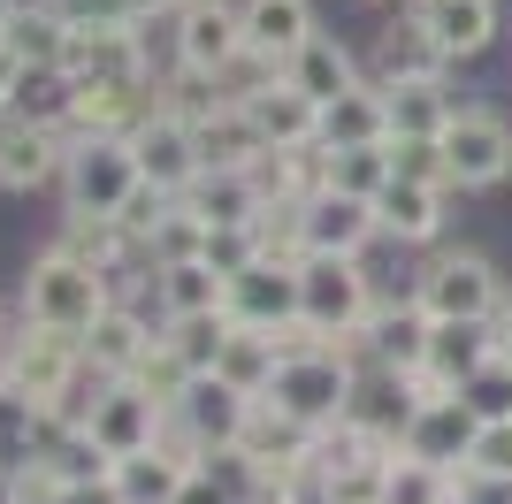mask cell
Returning <instances> with one entry per match:
<instances>
[{
  "instance_id": "15",
  "label": "cell",
  "mask_w": 512,
  "mask_h": 504,
  "mask_svg": "<svg viewBox=\"0 0 512 504\" xmlns=\"http://www.w3.org/2000/svg\"><path fill=\"white\" fill-rule=\"evenodd\" d=\"M161 405L138 390V382H107L100 398H92V443H100L107 459H130V451H153V436H161Z\"/></svg>"
},
{
  "instance_id": "17",
  "label": "cell",
  "mask_w": 512,
  "mask_h": 504,
  "mask_svg": "<svg viewBox=\"0 0 512 504\" xmlns=\"http://www.w3.org/2000/svg\"><path fill=\"white\" fill-rule=\"evenodd\" d=\"M474 405L467 398H444V405H413V420H406V436H398V451L406 459H428V466H467V443H474Z\"/></svg>"
},
{
  "instance_id": "16",
  "label": "cell",
  "mask_w": 512,
  "mask_h": 504,
  "mask_svg": "<svg viewBox=\"0 0 512 504\" xmlns=\"http://www.w3.org/2000/svg\"><path fill=\"white\" fill-rule=\"evenodd\" d=\"M69 168V130H46V123H8V138H0V191H16V199H31V191H54Z\"/></svg>"
},
{
  "instance_id": "43",
  "label": "cell",
  "mask_w": 512,
  "mask_h": 504,
  "mask_svg": "<svg viewBox=\"0 0 512 504\" xmlns=\"http://www.w3.org/2000/svg\"><path fill=\"white\" fill-rule=\"evenodd\" d=\"M276 77H283V62H268V54H253V46H245V54L222 69V92H230V100H253V92H268Z\"/></svg>"
},
{
  "instance_id": "21",
  "label": "cell",
  "mask_w": 512,
  "mask_h": 504,
  "mask_svg": "<svg viewBox=\"0 0 512 504\" xmlns=\"http://www.w3.org/2000/svg\"><path fill=\"white\" fill-rule=\"evenodd\" d=\"M153 314L176 321V314H230V275L214 260H169L153 275Z\"/></svg>"
},
{
  "instance_id": "18",
  "label": "cell",
  "mask_w": 512,
  "mask_h": 504,
  "mask_svg": "<svg viewBox=\"0 0 512 504\" xmlns=\"http://www.w3.org/2000/svg\"><path fill=\"white\" fill-rule=\"evenodd\" d=\"M299 314V268H283V260H245L230 275V321L245 329H276V321Z\"/></svg>"
},
{
  "instance_id": "42",
  "label": "cell",
  "mask_w": 512,
  "mask_h": 504,
  "mask_svg": "<svg viewBox=\"0 0 512 504\" xmlns=\"http://www.w3.org/2000/svg\"><path fill=\"white\" fill-rule=\"evenodd\" d=\"M169 207H176V191H161V184H138L123 199V207H115V222H123V237H138V245H146L153 230H161V222H169Z\"/></svg>"
},
{
  "instance_id": "47",
  "label": "cell",
  "mask_w": 512,
  "mask_h": 504,
  "mask_svg": "<svg viewBox=\"0 0 512 504\" xmlns=\"http://www.w3.org/2000/svg\"><path fill=\"white\" fill-rule=\"evenodd\" d=\"M23 321V306H8V298H0V344H8V329H16Z\"/></svg>"
},
{
  "instance_id": "34",
  "label": "cell",
  "mask_w": 512,
  "mask_h": 504,
  "mask_svg": "<svg viewBox=\"0 0 512 504\" xmlns=\"http://www.w3.org/2000/svg\"><path fill=\"white\" fill-rule=\"evenodd\" d=\"M329 184L352 199H375L390 184V146H329Z\"/></svg>"
},
{
  "instance_id": "1",
  "label": "cell",
  "mask_w": 512,
  "mask_h": 504,
  "mask_svg": "<svg viewBox=\"0 0 512 504\" xmlns=\"http://www.w3.org/2000/svg\"><path fill=\"white\" fill-rule=\"evenodd\" d=\"M413 298H421L428 321H490V314H505L512 283L497 275L490 252H474V245H436V252L421 260V275H413Z\"/></svg>"
},
{
  "instance_id": "2",
  "label": "cell",
  "mask_w": 512,
  "mask_h": 504,
  "mask_svg": "<svg viewBox=\"0 0 512 504\" xmlns=\"http://www.w3.org/2000/svg\"><path fill=\"white\" fill-rule=\"evenodd\" d=\"M360 367H367L360 352H344V344H321V352H306V359H283L276 382H268L260 398L276 405V413H291L299 428H314V436H321V428H337V420L352 413Z\"/></svg>"
},
{
  "instance_id": "26",
  "label": "cell",
  "mask_w": 512,
  "mask_h": 504,
  "mask_svg": "<svg viewBox=\"0 0 512 504\" xmlns=\"http://www.w3.org/2000/svg\"><path fill=\"white\" fill-rule=\"evenodd\" d=\"M321 146H390V92L375 77L321 107Z\"/></svg>"
},
{
  "instance_id": "38",
  "label": "cell",
  "mask_w": 512,
  "mask_h": 504,
  "mask_svg": "<svg viewBox=\"0 0 512 504\" xmlns=\"http://www.w3.org/2000/svg\"><path fill=\"white\" fill-rule=\"evenodd\" d=\"M245 474H237V459L222 451V459H207V466H192L184 474V489H176V504H245Z\"/></svg>"
},
{
  "instance_id": "29",
  "label": "cell",
  "mask_w": 512,
  "mask_h": 504,
  "mask_svg": "<svg viewBox=\"0 0 512 504\" xmlns=\"http://www.w3.org/2000/svg\"><path fill=\"white\" fill-rule=\"evenodd\" d=\"M192 130H199V161L207 168H253L260 153H268V138L253 130V115H245L237 100H222L214 115H199Z\"/></svg>"
},
{
  "instance_id": "10",
  "label": "cell",
  "mask_w": 512,
  "mask_h": 504,
  "mask_svg": "<svg viewBox=\"0 0 512 504\" xmlns=\"http://www.w3.org/2000/svg\"><path fill=\"white\" fill-rule=\"evenodd\" d=\"M398 16H413L428 39L444 46V62H482L497 39H505V0H406Z\"/></svg>"
},
{
  "instance_id": "45",
  "label": "cell",
  "mask_w": 512,
  "mask_h": 504,
  "mask_svg": "<svg viewBox=\"0 0 512 504\" xmlns=\"http://www.w3.org/2000/svg\"><path fill=\"white\" fill-rule=\"evenodd\" d=\"M16 77H23V54L0 39V107H8V92H16Z\"/></svg>"
},
{
  "instance_id": "36",
  "label": "cell",
  "mask_w": 512,
  "mask_h": 504,
  "mask_svg": "<svg viewBox=\"0 0 512 504\" xmlns=\"http://www.w3.org/2000/svg\"><path fill=\"white\" fill-rule=\"evenodd\" d=\"M467 474H474L482 489H512V413L474 428V443H467Z\"/></svg>"
},
{
  "instance_id": "3",
  "label": "cell",
  "mask_w": 512,
  "mask_h": 504,
  "mask_svg": "<svg viewBox=\"0 0 512 504\" xmlns=\"http://www.w3.org/2000/svg\"><path fill=\"white\" fill-rule=\"evenodd\" d=\"M16 306H23V321H39V329L85 336L92 321L115 306V291H107V275H100V268H85V260H69V252L46 245L39 260H31V275H23Z\"/></svg>"
},
{
  "instance_id": "19",
  "label": "cell",
  "mask_w": 512,
  "mask_h": 504,
  "mask_svg": "<svg viewBox=\"0 0 512 504\" xmlns=\"http://www.w3.org/2000/svg\"><path fill=\"white\" fill-rule=\"evenodd\" d=\"M283 77L299 84V92H306L314 107H329V100H344L352 84H367V62H360V54H352V46L337 39V31H314V39H306L299 54L283 62Z\"/></svg>"
},
{
  "instance_id": "49",
  "label": "cell",
  "mask_w": 512,
  "mask_h": 504,
  "mask_svg": "<svg viewBox=\"0 0 512 504\" xmlns=\"http://www.w3.org/2000/svg\"><path fill=\"white\" fill-rule=\"evenodd\" d=\"M8 23H16V0H0V31H8Z\"/></svg>"
},
{
  "instance_id": "24",
  "label": "cell",
  "mask_w": 512,
  "mask_h": 504,
  "mask_svg": "<svg viewBox=\"0 0 512 504\" xmlns=\"http://www.w3.org/2000/svg\"><path fill=\"white\" fill-rule=\"evenodd\" d=\"M367 77L375 84H413V77H451V62L413 16H398L383 39H375V54H367Z\"/></svg>"
},
{
  "instance_id": "44",
  "label": "cell",
  "mask_w": 512,
  "mask_h": 504,
  "mask_svg": "<svg viewBox=\"0 0 512 504\" xmlns=\"http://www.w3.org/2000/svg\"><path fill=\"white\" fill-rule=\"evenodd\" d=\"M176 0H85V16H107V23H169Z\"/></svg>"
},
{
  "instance_id": "32",
  "label": "cell",
  "mask_w": 512,
  "mask_h": 504,
  "mask_svg": "<svg viewBox=\"0 0 512 504\" xmlns=\"http://www.w3.org/2000/svg\"><path fill=\"white\" fill-rule=\"evenodd\" d=\"M230 329H237L230 314H176V321H161V336H169V352L184 359L192 375H214V359H222Z\"/></svg>"
},
{
  "instance_id": "41",
  "label": "cell",
  "mask_w": 512,
  "mask_h": 504,
  "mask_svg": "<svg viewBox=\"0 0 512 504\" xmlns=\"http://www.w3.org/2000/svg\"><path fill=\"white\" fill-rule=\"evenodd\" d=\"M390 176H413V184H444L451 191L444 138H390Z\"/></svg>"
},
{
  "instance_id": "48",
  "label": "cell",
  "mask_w": 512,
  "mask_h": 504,
  "mask_svg": "<svg viewBox=\"0 0 512 504\" xmlns=\"http://www.w3.org/2000/svg\"><path fill=\"white\" fill-rule=\"evenodd\" d=\"M0 504H16V482H8V466H0Z\"/></svg>"
},
{
  "instance_id": "25",
  "label": "cell",
  "mask_w": 512,
  "mask_h": 504,
  "mask_svg": "<svg viewBox=\"0 0 512 504\" xmlns=\"http://www.w3.org/2000/svg\"><path fill=\"white\" fill-rule=\"evenodd\" d=\"M383 92H390V138H444V123L467 107L451 77H413V84H383Z\"/></svg>"
},
{
  "instance_id": "9",
  "label": "cell",
  "mask_w": 512,
  "mask_h": 504,
  "mask_svg": "<svg viewBox=\"0 0 512 504\" xmlns=\"http://www.w3.org/2000/svg\"><path fill=\"white\" fill-rule=\"evenodd\" d=\"M428 329H436V321L421 314V298H413V283H406V291H383V298H375L367 321L352 336H337V344H344V352H360V359H383V367H421Z\"/></svg>"
},
{
  "instance_id": "31",
  "label": "cell",
  "mask_w": 512,
  "mask_h": 504,
  "mask_svg": "<svg viewBox=\"0 0 512 504\" xmlns=\"http://www.w3.org/2000/svg\"><path fill=\"white\" fill-rule=\"evenodd\" d=\"M276 367H283V359H276V336H268V329H245V321L230 329V344H222V359H214V375L237 382L245 398H260V390L276 382Z\"/></svg>"
},
{
  "instance_id": "51",
  "label": "cell",
  "mask_w": 512,
  "mask_h": 504,
  "mask_svg": "<svg viewBox=\"0 0 512 504\" xmlns=\"http://www.w3.org/2000/svg\"><path fill=\"white\" fill-rule=\"evenodd\" d=\"M16 8H31V0H16Z\"/></svg>"
},
{
  "instance_id": "13",
  "label": "cell",
  "mask_w": 512,
  "mask_h": 504,
  "mask_svg": "<svg viewBox=\"0 0 512 504\" xmlns=\"http://www.w3.org/2000/svg\"><path fill=\"white\" fill-rule=\"evenodd\" d=\"M153 344H161V321H153L138 298H115V306L85 329V367H92V375H107V382H130Z\"/></svg>"
},
{
  "instance_id": "35",
  "label": "cell",
  "mask_w": 512,
  "mask_h": 504,
  "mask_svg": "<svg viewBox=\"0 0 512 504\" xmlns=\"http://www.w3.org/2000/svg\"><path fill=\"white\" fill-rule=\"evenodd\" d=\"M390 459H398V451H367V459L337 466L321 489H329L337 504H390Z\"/></svg>"
},
{
  "instance_id": "4",
  "label": "cell",
  "mask_w": 512,
  "mask_h": 504,
  "mask_svg": "<svg viewBox=\"0 0 512 504\" xmlns=\"http://www.w3.org/2000/svg\"><path fill=\"white\" fill-rule=\"evenodd\" d=\"M85 375V336L69 329H39V321H16L8 329V344H0V382L8 390H23V398L39 405H62V390Z\"/></svg>"
},
{
  "instance_id": "6",
  "label": "cell",
  "mask_w": 512,
  "mask_h": 504,
  "mask_svg": "<svg viewBox=\"0 0 512 504\" xmlns=\"http://www.w3.org/2000/svg\"><path fill=\"white\" fill-rule=\"evenodd\" d=\"M444 161H451V191H459V199L512 184V123L497 115V107L467 100L444 123Z\"/></svg>"
},
{
  "instance_id": "33",
  "label": "cell",
  "mask_w": 512,
  "mask_h": 504,
  "mask_svg": "<svg viewBox=\"0 0 512 504\" xmlns=\"http://www.w3.org/2000/svg\"><path fill=\"white\" fill-rule=\"evenodd\" d=\"M0 39L16 46L23 62H62V39H69V16L54 8V0H31V8H16V23L0 31Z\"/></svg>"
},
{
  "instance_id": "7",
  "label": "cell",
  "mask_w": 512,
  "mask_h": 504,
  "mask_svg": "<svg viewBox=\"0 0 512 504\" xmlns=\"http://www.w3.org/2000/svg\"><path fill=\"white\" fill-rule=\"evenodd\" d=\"M138 184L146 176H138L130 138H69V168H62V207L69 214H115Z\"/></svg>"
},
{
  "instance_id": "8",
  "label": "cell",
  "mask_w": 512,
  "mask_h": 504,
  "mask_svg": "<svg viewBox=\"0 0 512 504\" xmlns=\"http://www.w3.org/2000/svg\"><path fill=\"white\" fill-rule=\"evenodd\" d=\"M237 54H245V8L237 0H176L169 8V62L176 69L222 77Z\"/></svg>"
},
{
  "instance_id": "50",
  "label": "cell",
  "mask_w": 512,
  "mask_h": 504,
  "mask_svg": "<svg viewBox=\"0 0 512 504\" xmlns=\"http://www.w3.org/2000/svg\"><path fill=\"white\" fill-rule=\"evenodd\" d=\"M367 8H406V0H367Z\"/></svg>"
},
{
  "instance_id": "5",
  "label": "cell",
  "mask_w": 512,
  "mask_h": 504,
  "mask_svg": "<svg viewBox=\"0 0 512 504\" xmlns=\"http://www.w3.org/2000/svg\"><path fill=\"white\" fill-rule=\"evenodd\" d=\"M375 298L383 283L367 275V252H306L299 260V314L321 321L329 336H352Z\"/></svg>"
},
{
  "instance_id": "28",
  "label": "cell",
  "mask_w": 512,
  "mask_h": 504,
  "mask_svg": "<svg viewBox=\"0 0 512 504\" xmlns=\"http://www.w3.org/2000/svg\"><path fill=\"white\" fill-rule=\"evenodd\" d=\"M69 100H77V77H69L62 62H23L16 92H8V115H16V123L62 130V123H69Z\"/></svg>"
},
{
  "instance_id": "22",
  "label": "cell",
  "mask_w": 512,
  "mask_h": 504,
  "mask_svg": "<svg viewBox=\"0 0 512 504\" xmlns=\"http://www.w3.org/2000/svg\"><path fill=\"white\" fill-rule=\"evenodd\" d=\"M237 107L253 115V130L268 146H321V107L306 100L291 77H276L268 92H253V100H237Z\"/></svg>"
},
{
  "instance_id": "27",
  "label": "cell",
  "mask_w": 512,
  "mask_h": 504,
  "mask_svg": "<svg viewBox=\"0 0 512 504\" xmlns=\"http://www.w3.org/2000/svg\"><path fill=\"white\" fill-rule=\"evenodd\" d=\"M184 207H192L207 230H253V214L268 207V199L253 191V176H245V168H207V176L184 191Z\"/></svg>"
},
{
  "instance_id": "39",
  "label": "cell",
  "mask_w": 512,
  "mask_h": 504,
  "mask_svg": "<svg viewBox=\"0 0 512 504\" xmlns=\"http://www.w3.org/2000/svg\"><path fill=\"white\" fill-rule=\"evenodd\" d=\"M451 497V474L444 466H428V459H390V504H444Z\"/></svg>"
},
{
  "instance_id": "23",
  "label": "cell",
  "mask_w": 512,
  "mask_h": 504,
  "mask_svg": "<svg viewBox=\"0 0 512 504\" xmlns=\"http://www.w3.org/2000/svg\"><path fill=\"white\" fill-rule=\"evenodd\" d=\"M237 8H245V46L268 54V62H291V54L321 31L314 0H237Z\"/></svg>"
},
{
  "instance_id": "20",
  "label": "cell",
  "mask_w": 512,
  "mask_h": 504,
  "mask_svg": "<svg viewBox=\"0 0 512 504\" xmlns=\"http://www.w3.org/2000/svg\"><path fill=\"white\" fill-rule=\"evenodd\" d=\"M245 413H253V398H245L237 382H222V375H192V390L176 398V420H184L207 451H230L237 428H245Z\"/></svg>"
},
{
  "instance_id": "46",
  "label": "cell",
  "mask_w": 512,
  "mask_h": 504,
  "mask_svg": "<svg viewBox=\"0 0 512 504\" xmlns=\"http://www.w3.org/2000/svg\"><path fill=\"white\" fill-rule=\"evenodd\" d=\"M291 504H337V497H329L321 482H299V489H291Z\"/></svg>"
},
{
  "instance_id": "12",
  "label": "cell",
  "mask_w": 512,
  "mask_h": 504,
  "mask_svg": "<svg viewBox=\"0 0 512 504\" xmlns=\"http://www.w3.org/2000/svg\"><path fill=\"white\" fill-rule=\"evenodd\" d=\"M444 207H451L444 184L390 176V184L375 191V230H383V245H398V252H436L444 245Z\"/></svg>"
},
{
  "instance_id": "40",
  "label": "cell",
  "mask_w": 512,
  "mask_h": 504,
  "mask_svg": "<svg viewBox=\"0 0 512 504\" xmlns=\"http://www.w3.org/2000/svg\"><path fill=\"white\" fill-rule=\"evenodd\" d=\"M459 398L474 405V420H505V413H512V359L497 352L490 367H474V375L459 382Z\"/></svg>"
},
{
  "instance_id": "14",
  "label": "cell",
  "mask_w": 512,
  "mask_h": 504,
  "mask_svg": "<svg viewBox=\"0 0 512 504\" xmlns=\"http://www.w3.org/2000/svg\"><path fill=\"white\" fill-rule=\"evenodd\" d=\"M299 230H306V252H375L383 245L375 199H352V191H337V184H321L299 207Z\"/></svg>"
},
{
  "instance_id": "11",
  "label": "cell",
  "mask_w": 512,
  "mask_h": 504,
  "mask_svg": "<svg viewBox=\"0 0 512 504\" xmlns=\"http://www.w3.org/2000/svg\"><path fill=\"white\" fill-rule=\"evenodd\" d=\"M130 153H138V176L161 184V191H176V199L207 176V161H199V130L184 123V115H169V107H153L146 123L130 130Z\"/></svg>"
},
{
  "instance_id": "30",
  "label": "cell",
  "mask_w": 512,
  "mask_h": 504,
  "mask_svg": "<svg viewBox=\"0 0 512 504\" xmlns=\"http://www.w3.org/2000/svg\"><path fill=\"white\" fill-rule=\"evenodd\" d=\"M184 474H192V466L161 459V451H130V459L107 466V489H115V504H176Z\"/></svg>"
},
{
  "instance_id": "37",
  "label": "cell",
  "mask_w": 512,
  "mask_h": 504,
  "mask_svg": "<svg viewBox=\"0 0 512 504\" xmlns=\"http://www.w3.org/2000/svg\"><path fill=\"white\" fill-rule=\"evenodd\" d=\"M130 382H138V390H146V398L161 405V413H176V398L192 390V367H184V359L169 352V336H161V344H153V352L138 359V375H130Z\"/></svg>"
}]
</instances>
